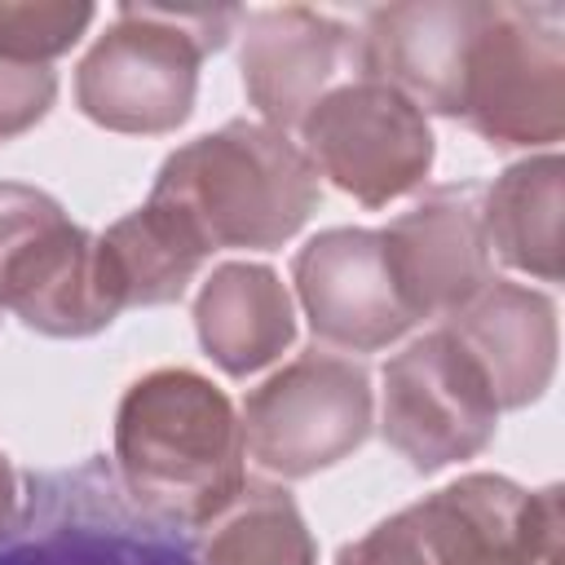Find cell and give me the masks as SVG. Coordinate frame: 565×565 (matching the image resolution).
I'll return each mask as SVG.
<instances>
[{
	"mask_svg": "<svg viewBox=\"0 0 565 565\" xmlns=\"http://www.w3.org/2000/svg\"><path fill=\"white\" fill-rule=\"evenodd\" d=\"M243 419L225 388L190 366L132 380L115 411V477L137 508L203 530L247 486Z\"/></svg>",
	"mask_w": 565,
	"mask_h": 565,
	"instance_id": "1",
	"label": "cell"
},
{
	"mask_svg": "<svg viewBox=\"0 0 565 565\" xmlns=\"http://www.w3.org/2000/svg\"><path fill=\"white\" fill-rule=\"evenodd\" d=\"M318 194V172L305 150L260 119H230L177 146L150 185V199L168 203L207 252L282 247L300 234Z\"/></svg>",
	"mask_w": 565,
	"mask_h": 565,
	"instance_id": "2",
	"label": "cell"
},
{
	"mask_svg": "<svg viewBox=\"0 0 565 565\" xmlns=\"http://www.w3.org/2000/svg\"><path fill=\"white\" fill-rule=\"evenodd\" d=\"M238 22V9L119 4L115 22L75 66L79 115L128 137L177 132L194 110L203 57L216 53Z\"/></svg>",
	"mask_w": 565,
	"mask_h": 565,
	"instance_id": "3",
	"label": "cell"
},
{
	"mask_svg": "<svg viewBox=\"0 0 565 565\" xmlns=\"http://www.w3.org/2000/svg\"><path fill=\"white\" fill-rule=\"evenodd\" d=\"M335 565H561V486L468 472L344 543Z\"/></svg>",
	"mask_w": 565,
	"mask_h": 565,
	"instance_id": "4",
	"label": "cell"
},
{
	"mask_svg": "<svg viewBox=\"0 0 565 565\" xmlns=\"http://www.w3.org/2000/svg\"><path fill=\"white\" fill-rule=\"evenodd\" d=\"M0 565H194V539L137 508L115 463L88 455L22 477Z\"/></svg>",
	"mask_w": 565,
	"mask_h": 565,
	"instance_id": "5",
	"label": "cell"
},
{
	"mask_svg": "<svg viewBox=\"0 0 565 565\" xmlns=\"http://www.w3.org/2000/svg\"><path fill=\"white\" fill-rule=\"evenodd\" d=\"M0 309L53 340H84L119 318L97 234L22 181H0Z\"/></svg>",
	"mask_w": 565,
	"mask_h": 565,
	"instance_id": "6",
	"label": "cell"
},
{
	"mask_svg": "<svg viewBox=\"0 0 565 565\" xmlns=\"http://www.w3.org/2000/svg\"><path fill=\"white\" fill-rule=\"evenodd\" d=\"M459 119L499 150L565 137V18L556 4L486 0L463 66Z\"/></svg>",
	"mask_w": 565,
	"mask_h": 565,
	"instance_id": "7",
	"label": "cell"
},
{
	"mask_svg": "<svg viewBox=\"0 0 565 565\" xmlns=\"http://www.w3.org/2000/svg\"><path fill=\"white\" fill-rule=\"evenodd\" d=\"M243 446L269 477L300 481L349 459L375 424V393L362 362L300 353L243 397Z\"/></svg>",
	"mask_w": 565,
	"mask_h": 565,
	"instance_id": "8",
	"label": "cell"
},
{
	"mask_svg": "<svg viewBox=\"0 0 565 565\" xmlns=\"http://www.w3.org/2000/svg\"><path fill=\"white\" fill-rule=\"evenodd\" d=\"M296 132L313 172L362 207H388L419 190L437 154L428 115L384 79L366 75L331 88Z\"/></svg>",
	"mask_w": 565,
	"mask_h": 565,
	"instance_id": "9",
	"label": "cell"
},
{
	"mask_svg": "<svg viewBox=\"0 0 565 565\" xmlns=\"http://www.w3.org/2000/svg\"><path fill=\"white\" fill-rule=\"evenodd\" d=\"M380 433L415 472H441L450 463L477 459L494 441V393L446 327H433L393 353L380 371Z\"/></svg>",
	"mask_w": 565,
	"mask_h": 565,
	"instance_id": "10",
	"label": "cell"
},
{
	"mask_svg": "<svg viewBox=\"0 0 565 565\" xmlns=\"http://www.w3.org/2000/svg\"><path fill=\"white\" fill-rule=\"evenodd\" d=\"M243 93L260 124L291 132L340 84L362 75V35L309 4L256 9L238 22Z\"/></svg>",
	"mask_w": 565,
	"mask_h": 565,
	"instance_id": "11",
	"label": "cell"
},
{
	"mask_svg": "<svg viewBox=\"0 0 565 565\" xmlns=\"http://www.w3.org/2000/svg\"><path fill=\"white\" fill-rule=\"evenodd\" d=\"M380 247L411 322L455 318L490 287L481 185H437L380 230Z\"/></svg>",
	"mask_w": 565,
	"mask_h": 565,
	"instance_id": "12",
	"label": "cell"
},
{
	"mask_svg": "<svg viewBox=\"0 0 565 565\" xmlns=\"http://www.w3.org/2000/svg\"><path fill=\"white\" fill-rule=\"evenodd\" d=\"M291 282L309 331L331 349L380 353L415 327L393 287L380 230L335 225L313 234L291 260Z\"/></svg>",
	"mask_w": 565,
	"mask_h": 565,
	"instance_id": "13",
	"label": "cell"
},
{
	"mask_svg": "<svg viewBox=\"0 0 565 565\" xmlns=\"http://www.w3.org/2000/svg\"><path fill=\"white\" fill-rule=\"evenodd\" d=\"M486 0H402L366 13L362 75L384 79L424 115L459 119L463 66Z\"/></svg>",
	"mask_w": 565,
	"mask_h": 565,
	"instance_id": "14",
	"label": "cell"
},
{
	"mask_svg": "<svg viewBox=\"0 0 565 565\" xmlns=\"http://www.w3.org/2000/svg\"><path fill=\"white\" fill-rule=\"evenodd\" d=\"M441 327L481 366L499 411H521L547 393L556 371V349H561L552 296L525 282L490 278V287L477 291Z\"/></svg>",
	"mask_w": 565,
	"mask_h": 565,
	"instance_id": "15",
	"label": "cell"
},
{
	"mask_svg": "<svg viewBox=\"0 0 565 565\" xmlns=\"http://www.w3.org/2000/svg\"><path fill=\"white\" fill-rule=\"evenodd\" d=\"M194 331L203 353L234 380L265 371L296 340V300L287 282L256 260L216 265L194 296Z\"/></svg>",
	"mask_w": 565,
	"mask_h": 565,
	"instance_id": "16",
	"label": "cell"
},
{
	"mask_svg": "<svg viewBox=\"0 0 565 565\" xmlns=\"http://www.w3.org/2000/svg\"><path fill=\"white\" fill-rule=\"evenodd\" d=\"M97 256L106 287L124 313L181 300L212 252L168 203L146 199L106 234H97Z\"/></svg>",
	"mask_w": 565,
	"mask_h": 565,
	"instance_id": "17",
	"label": "cell"
},
{
	"mask_svg": "<svg viewBox=\"0 0 565 565\" xmlns=\"http://www.w3.org/2000/svg\"><path fill=\"white\" fill-rule=\"evenodd\" d=\"M561 212H565V163L556 150L530 154L481 190V225L490 256L539 282L561 278Z\"/></svg>",
	"mask_w": 565,
	"mask_h": 565,
	"instance_id": "18",
	"label": "cell"
},
{
	"mask_svg": "<svg viewBox=\"0 0 565 565\" xmlns=\"http://www.w3.org/2000/svg\"><path fill=\"white\" fill-rule=\"evenodd\" d=\"M194 565H318V543L282 486L247 481L194 539Z\"/></svg>",
	"mask_w": 565,
	"mask_h": 565,
	"instance_id": "19",
	"label": "cell"
},
{
	"mask_svg": "<svg viewBox=\"0 0 565 565\" xmlns=\"http://www.w3.org/2000/svg\"><path fill=\"white\" fill-rule=\"evenodd\" d=\"M93 18V4L71 0H0V53L13 62L49 66L79 44Z\"/></svg>",
	"mask_w": 565,
	"mask_h": 565,
	"instance_id": "20",
	"label": "cell"
},
{
	"mask_svg": "<svg viewBox=\"0 0 565 565\" xmlns=\"http://www.w3.org/2000/svg\"><path fill=\"white\" fill-rule=\"evenodd\" d=\"M57 97V75L53 66L35 62H13L0 53V141H13L31 132Z\"/></svg>",
	"mask_w": 565,
	"mask_h": 565,
	"instance_id": "21",
	"label": "cell"
},
{
	"mask_svg": "<svg viewBox=\"0 0 565 565\" xmlns=\"http://www.w3.org/2000/svg\"><path fill=\"white\" fill-rule=\"evenodd\" d=\"M18 503H22V477H18L13 459L0 450V534L13 525V516H18Z\"/></svg>",
	"mask_w": 565,
	"mask_h": 565,
	"instance_id": "22",
	"label": "cell"
}]
</instances>
